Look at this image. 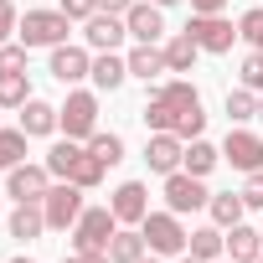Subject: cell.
Listing matches in <instances>:
<instances>
[{"label": "cell", "mask_w": 263, "mask_h": 263, "mask_svg": "<svg viewBox=\"0 0 263 263\" xmlns=\"http://www.w3.org/2000/svg\"><path fill=\"white\" fill-rule=\"evenodd\" d=\"M83 36H88V47H93V52H119V42L129 36V26H124V16L93 11V16H88V26H83Z\"/></svg>", "instance_id": "obj_14"}, {"label": "cell", "mask_w": 263, "mask_h": 263, "mask_svg": "<svg viewBox=\"0 0 263 263\" xmlns=\"http://www.w3.org/2000/svg\"><path fill=\"white\" fill-rule=\"evenodd\" d=\"M155 6H181V0H155Z\"/></svg>", "instance_id": "obj_41"}, {"label": "cell", "mask_w": 263, "mask_h": 263, "mask_svg": "<svg viewBox=\"0 0 263 263\" xmlns=\"http://www.w3.org/2000/svg\"><path fill=\"white\" fill-rule=\"evenodd\" d=\"M222 160H232V171L253 176V171H263V140L253 135V129H227V140H222Z\"/></svg>", "instance_id": "obj_8"}, {"label": "cell", "mask_w": 263, "mask_h": 263, "mask_svg": "<svg viewBox=\"0 0 263 263\" xmlns=\"http://www.w3.org/2000/svg\"><path fill=\"white\" fill-rule=\"evenodd\" d=\"M181 263H201V258H191V253H181Z\"/></svg>", "instance_id": "obj_40"}, {"label": "cell", "mask_w": 263, "mask_h": 263, "mask_svg": "<svg viewBox=\"0 0 263 263\" xmlns=\"http://www.w3.org/2000/svg\"><path fill=\"white\" fill-rule=\"evenodd\" d=\"M67 31H72V16H62V11H26L16 26V36L26 47H62Z\"/></svg>", "instance_id": "obj_4"}, {"label": "cell", "mask_w": 263, "mask_h": 263, "mask_svg": "<svg viewBox=\"0 0 263 263\" xmlns=\"http://www.w3.org/2000/svg\"><path fill=\"white\" fill-rule=\"evenodd\" d=\"M42 232H47V212H42V201H16V212H11V237L36 242Z\"/></svg>", "instance_id": "obj_17"}, {"label": "cell", "mask_w": 263, "mask_h": 263, "mask_svg": "<svg viewBox=\"0 0 263 263\" xmlns=\"http://www.w3.org/2000/svg\"><path fill=\"white\" fill-rule=\"evenodd\" d=\"M237 36H242V42H253V47H263V6H248V11H242Z\"/></svg>", "instance_id": "obj_31"}, {"label": "cell", "mask_w": 263, "mask_h": 263, "mask_svg": "<svg viewBox=\"0 0 263 263\" xmlns=\"http://www.w3.org/2000/svg\"><path fill=\"white\" fill-rule=\"evenodd\" d=\"M258 114H263V93H253V88H232L227 93V119L232 124H248Z\"/></svg>", "instance_id": "obj_26"}, {"label": "cell", "mask_w": 263, "mask_h": 263, "mask_svg": "<svg viewBox=\"0 0 263 263\" xmlns=\"http://www.w3.org/2000/svg\"><path fill=\"white\" fill-rule=\"evenodd\" d=\"M26 129H0V171H11V165H21L26 160Z\"/></svg>", "instance_id": "obj_28"}, {"label": "cell", "mask_w": 263, "mask_h": 263, "mask_svg": "<svg viewBox=\"0 0 263 263\" xmlns=\"http://www.w3.org/2000/svg\"><path fill=\"white\" fill-rule=\"evenodd\" d=\"M227 258L232 263H258L263 258V232H253V227H227Z\"/></svg>", "instance_id": "obj_18"}, {"label": "cell", "mask_w": 263, "mask_h": 263, "mask_svg": "<svg viewBox=\"0 0 263 263\" xmlns=\"http://www.w3.org/2000/svg\"><path fill=\"white\" fill-rule=\"evenodd\" d=\"M11 263H36V258H11Z\"/></svg>", "instance_id": "obj_42"}, {"label": "cell", "mask_w": 263, "mask_h": 263, "mask_svg": "<svg viewBox=\"0 0 263 263\" xmlns=\"http://www.w3.org/2000/svg\"><path fill=\"white\" fill-rule=\"evenodd\" d=\"M258 52H263V47H258Z\"/></svg>", "instance_id": "obj_47"}, {"label": "cell", "mask_w": 263, "mask_h": 263, "mask_svg": "<svg viewBox=\"0 0 263 263\" xmlns=\"http://www.w3.org/2000/svg\"><path fill=\"white\" fill-rule=\"evenodd\" d=\"M145 124L150 135H181V140H201L206 129V114H201V93L191 83H160L145 103Z\"/></svg>", "instance_id": "obj_1"}, {"label": "cell", "mask_w": 263, "mask_h": 263, "mask_svg": "<svg viewBox=\"0 0 263 263\" xmlns=\"http://www.w3.org/2000/svg\"><path fill=\"white\" fill-rule=\"evenodd\" d=\"M181 160H186V140H181V135H150V145H145V165H150L155 176H176Z\"/></svg>", "instance_id": "obj_12"}, {"label": "cell", "mask_w": 263, "mask_h": 263, "mask_svg": "<svg viewBox=\"0 0 263 263\" xmlns=\"http://www.w3.org/2000/svg\"><path fill=\"white\" fill-rule=\"evenodd\" d=\"M186 253L191 258H201V263H217L222 253H227V237H222V227L212 222V227H196L191 237H186Z\"/></svg>", "instance_id": "obj_19"}, {"label": "cell", "mask_w": 263, "mask_h": 263, "mask_svg": "<svg viewBox=\"0 0 263 263\" xmlns=\"http://www.w3.org/2000/svg\"><path fill=\"white\" fill-rule=\"evenodd\" d=\"M57 129L67 140H93L98 135V93H67V103L57 108Z\"/></svg>", "instance_id": "obj_5"}, {"label": "cell", "mask_w": 263, "mask_h": 263, "mask_svg": "<svg viewBox=\"0 0 263 263\" xmlns=\"http://www.w3.org/2000/svg\"><path fill=\"white\" fill-rule=\"evenodd\" d=\"M26 42H6L0 47V72H26Z\"/></svg>", "instance_id": "obj_32"}, {"label": "cell", "mask_w": 263, "mask_h": 263, "mask_svg": "<svg viewBox=\"0 0 263 263\" xmlns=\"http://www.w3.org/2000/svg\"><path fill=\"white\" fill-rule=\"evenodd\" d=\"M253 6H258V0H253Z\"/></svg>", "instance_id": "obj_44"}, {"label": "cell", "mask_w": 263, "mask_h": 263, "mask_svg": "<svg viewBox=\"0 0 263 263\" xmlns=\"http://www.w3.org/2000/svg\"><path fill=\"white\" fill-rule=\"evenodd\" d=\"M114 217H119V227H140L145 217H150V186L145 181H124L119 191H114Z\"/></svg>", "instance_id": "obj_11"}, {"label": "cell", "mask_w": 263, "mask_h": 263, "mask_svg": "<svg viewBox=\"0 0 263 263\" xmlns=\"http://www.w3.org/2000/svg\"><path fill=\"white\" fill-rule=\"evenodd\" d=\"M145 248H150V242H145V232H124V227H119V232H114V242H108V263H140V258H145Z\"/></svg>", "instance_id": "obj_25"}, {"label": "cell", "mask_w": 263, "mask_h": 263, "mask_svg": "<svg viewBox=\"0 0 263 263\" xmlns=\"http://www.w3.org/2000/svg\"><path fill=\"white\" fill-rule=\"evenodd\" d=\"M217 160H222V150H217V145H206V140H191V145H186V160H181V171H191V176H212V171H217Z\"/></svg>", "instance_id": "obj_27"}, {"label": "cell", "mask_w": 263, "mask_h": 263, "mask_svg": "<svg viewBox=\"0 0 263 263\" xmlns=\"http://www.w3.org/2000/svg\"><path fill=\"white\" fill-rule=\"evenodd\" d=\"M237 78H242V88L263 93V52H248V57H242V72H237Z\"/></svg>", "instance_id": "obj_33"}, {"label": "cell", "mask_w": 263, "mask_h": 263, "mask_svg": "<svg viewBox=\"0 0 263 263\" xmlns=\"http://www.w3.org/2000/svg\"><path fill=\"white\" fill-rule=\"evenodd\" d=\"M42 212H47V227H72V222L83 217V186H72V181L52 186V191L42 196Z\"/></svg>", "instance_id": "obj_9"}, {"label": "cell", "mask_w": 263, "mask_h": 263, "mask_svg": "<svg viewBox=\"0 0 263 263\" xmlns=\"http://www.w3.org/2000/svg\"><path fill=\"white\" fill-rule=\"evenodd\" d=\"M160 52H165L171 72H191V67H196V52H201V47L191 42V31H176V36H165V47H160Z\"/></svg>", "instance_id": "obj_21"}, {"label": "cell", "mask_w": 263, "mask_h": 263, "mask_svg": "<svg viewBox=\"0 0 263 263\" xmlns=\"http://www.w3.org/2000/svg\"><path fill=\"white\" fill-rule=\"evenodd\" d=\"M78 160H83V145H78V140H57V145L47 150V171H52V176H62V181H72Z\"/></svg>", "instance_id": "obj_23"}, {"label": "cell", "mask_w": 263, "mask_h": 263, "mask_svg": "<svg viewBox=\"0 0 263 263\" xmlns=\"http://www.w3.org/2000/svg\"><path fill=\"white\" fill-rule=\"evenodd\" d=\"M206 212H212V222H217V227H237V222H242V212H248V201H242V191H222V196H212V201H206Z\"/></svg>", "instance_id": "obj_24"}, {"label": "cell", "mask_w": 263, "mask_h": 263, "mask_svg": "<svg viewBox=\"0 0 263 263\" xmlns=\"http://www.w3.org/2000/svg\"><path fill=\"white\" fill-rule=\"evenodd\" d=\"M227 0H191V16H222Z\"/></svg>", "instance_id": "obj_37"}, {"label": "cell", "mask_w": 263, "mask_h": 263, "mask_svg": "<svg viewBox=\"0 0 263 263\" xmlns=\"http://www.w3.org/2000/svg\"><path fill=\"white\" fill-rule=\"evenodd\" d=\"M227 263H232V258H227Z\"/></svg>", "instance_id": "obj_48"}, {"label": "cell", "mask_w": 263, "mask_h": 263, "mask_svg": "<svg viewBox=\"0 0 263 263\" xmlns=\"http://www.w3.org/2000/svg\"><path fill=\"white\" fill-rule=\"evenodd\" d=\"M57 11H62V16H72V21H88V16L98 11V0H62Z\"/></svg>", "instance_id": "obj_36"}, {"label": "cell", "mask_w": 263, "mask_h": 263, "mask_svg": "<svg viewBox=\"0 0 263 263\" xmlns=\"http://www.w3.org/2000/svg\"><path fill=\"white\" fill-rule=\"evenodd\" d=\"M88 78H93L98 93H114V88H124V78H129V57H119V52H98Z\"/></svg>", "instance_id": "obj_16"}, {"label": "cell", "mask_w": 263, "mask_h": 263, "mask_svg": "<svg viewBox=\"0 0 263 263\" xmlns=\"http://www.w3.org/2000/svg\"><path fill=\"white\" fill-rule=\"evenodd\" d=\"M160 72H171V62H165V52H160V47H135V52H129V78L155 83Z\"/></svg>", "instance_id": "obj_20"}, {"label": "cell", "mask_w": 263, "mask_h": 263, "mask_svg": "<svg viewBox=\"0 0 263 263\" xmlns=\"http://www.w3.org/2000/svg\"><path fill=\"white\" fill-rule=\"evenodd\" d=\"M140 232H145V242H150L155 258H181V253H186V237H191L171 206H165V212H150V217L140 222Z\"/></svg>", "instance_id": "obj_3"}, {"label": "cell", "mask_w": 263, "mask_h": 263, "mask_svg": "<svg viewBox=\"0 0 263 263\" xmlns=\"http://www.w3.org/2000/svg\"><path fill=\"white\" fill-rule=\"evenodd\" d=\"M16 26H21V11L11 6V0H0V47L16 36Z\"/></svg>", "instance_id": "obj_34"}, {"label": "cell", "mask_w": 263, "mask_h": 263, "mask_svg": "<svg viewBox=\"0 0 263 263\" xmlns=\"http://www.w3.org/2000/svg\"><path fill=\"white\" fill-rule=\"evenodd\" d=\"M140 263H155V258H140Z\"/></svg>", "instance_id": "obj_43"}, {"label": "cell", "mask_w": 263, "mask_h": 263, "mask_svg": "<svg viewBox=\"0 0 263 263\" xmlns=\"http://www.w3.org/2000/svg\"><path fill=\"white\" fill-rule=\"evenodd\" d=\"M62 263H108V253H72V258H62Z\"/></svg>", "instance_id": "obj_39"}, {"label": "cell", "mask_w": 263, "mask_h": 263, "mask_svg": "<svg viewBox=\"0 0 263 263\" xmlns=\"http://www.w3.org/2000/svg\"><path fill=\"white\" fill-rule=\"evenodd\" d=\"M88 150H93V160H103V165H119V160H124V140H119V135H103V129L88 140Z\"/></svg>", "instance_id": "obj_30"}, {"label": "cell", "mask_w": 263, "mask_h": 263, "mask_svg": "<svg viewBox=\"0 0 263 263\" xmlns=\"http://www.w3.org/2000/svg\"><path fill=\"white\" fill-rule=\"evenodd\" d=\"M258 119H263V114H258Z\"/></svg>", "instance_id": "obj_46"}, {"label": "cell", "mask_w": 263, "mask_h": 263, "mask_svg": "<svg viewBox=\"0 0 263 263\" xmlns=\"http://www.w3.org/2000/svg\"><path fill=\"white\" fill-rule=\"evenodd\" d=\"M242 201H248V206H258V212H263V171H253V176H248V181H242Z\"/></svg>", "instance_id": "obj_35"}, {"label": "cell", "mask_w": 263, "mask_h": 263, "mask_svg": "<svg viewBox=\"0 0 263 263\" xmlns=\"http://www.w3.org/2000/svg\"><path fill=\"white\" fill-rule=\"evenodd\" d=\"M114 232H119L114 206H83V217L72 222V253H108Z\"/></svg>", "instance_id": "obj_2"}, {"label": "cell", "mask_w": 263, "mask_h": 263, "mask_svg": "<svg viewBox=\"0 0 263 263\" xmlns=\"http://www.w3.org/2000/svg\"><path fill=\"white\" fill-rule=\"evenodd\" d=\"M186 31H191V42L201 52H232V42H237V26L227 16H191Z\"/></svg>", "instance_id": "obj_10"}, {"label": "cell", "mask_w": 263, "mask_h": 263, "mask_svg": "<svg viewBox=\"0 0 263 263\" xmlns=\"http://www.w3.org/2000/svg\"><path fill=\"white\" fill-rule=\"evenodd\" d=\"M165 6H155V0H145V6H129V16H124V26H129V36H135L140 47H155L160 36H165V16H160Z\"/></svg>", "instance_id": "obj_13"}, {"label": "cell", "mask_w": 263, "mask_h": 263, "mask_svg": "<svg viewBox=\"0 0 263 263\" xmlns=\"http://www.w3.org/2000/svg\"><path fill=\"white\" fill-rule=\"evenodd\" d=\"M258 263H263V258H258Z\"/></svg>", "instance_id": "obj_45"}, {"label": "cell", "mask_w": 263, "mask_h": 263, "mask_svg": "<svg viewBox=\"0 0 263 263\" xmlns=\"http://www.w3.org/2000/svg\"><path fill=\"white\" fill-rule=\"evenodd\" d=\"M21 129H26V135H52V129H57V108L42 103V98H26L21 103Z\"/></svg>", "instance_id": "obj_22"}, {"label": "cell", "mask_w": 263, "mask_h": 263, "mask_svg": "<svg viewBox=\"0 0 263 263\" xmlns=\"http://www.w3.org/2000/svg\"><path fill=\"white\" fill-rule=\"evenodd\" d=\"M52 191V171H47V160L42 165H11L6 171V196H16V201H42Z\"/></svg>", "instance_id": "obj_7"}, {"label": "cell", "mask_w": 263, "mask_h": 263, "mask_svg": "<svg viewBox=\"0 0 263 263\" xmlns=\"http://www.w3.org/2000/svg\"><path fill=\"white\" fill-rule=\"evenodd\" d=\"M129 6L135 0H98V11H108V16H129Z\"/></svg>", "instance_id": "obj_38"}, {"label": "cell", "mask_w": 263, "mask_h": 263, "mask_svg": "<svg viewBox=\"0 0 263 263\" xmlns=\"http://www.w3.org/2000/svg\"><path fill=\"white\" fill-rule=\"evenodd\" d=\"M26 98H31L26 72H0V108H21Z\"/></svg>", "instance_id": "obj_29"}, {"label": "cell", "mask_w": 263, "mask_h": 263, "mask_svg": "<svg viewBox=\"0 0 263 263\" xmlns=\"http://www.w3.org/2000/svg\"><path fill=\"white\" fill-rule=\"evenodd\" d=\"M57 83H83L88 72H93V57H88V47H52V67H47Z\"/></svg>", "instance_id": "obj_15"}, {"label": "cell", "mask_w": 263, "mask_h": 263, "mask_svg": "<svg viewBox=\"0 0 263 263\" xmlns=\"http://www.w3.org/2000/svg\"><path fill=\"white\" fill-rule=\"evenodd\" d=\"M212 201V191L201 186V176H191V171H176V176H165V206L176 212V217H186V212H201Z\"/></svg>", "instance_id": "obj_6"}]
</instances>
